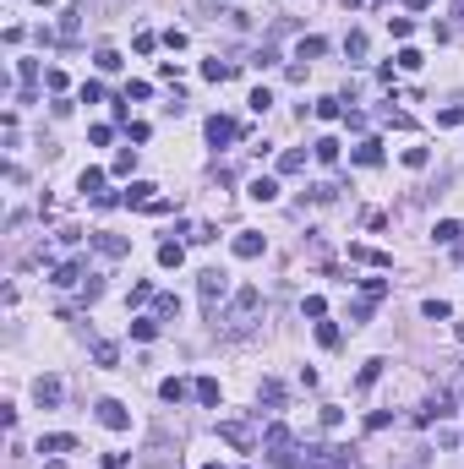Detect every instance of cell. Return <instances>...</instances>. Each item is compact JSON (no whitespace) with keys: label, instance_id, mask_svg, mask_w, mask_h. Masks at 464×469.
<instances>
[{"label":"cell","instance_id":"cell-1","mask_svg":"<svg viewBox=\"0 0 464 469\" xmlns=\"http://www.w3.org/2000/svg\"><path fill=\"white\" fill-rule=\"evenodd\" d=\"M197 295H202V306H208V312H219V301L230 295V273H219V268H208V273L197 279Z\"/></svg>","mask_w":464,"mask_h":469},{"label":"cell","instance_id":"cell-2","mask_svg":"<svg viewBox=\"0 0 464 469\" xmlns=\"http://www.w3.org/2000/svg\"><path fill=\"white\" fill-rule=\"evenodd\" d=\"M290 442H295V437H290V426H268V431H262V448H268V459H273V464H295Z\"/></svg>","mask_w":464,"mask_h":469},{"label":"cell","instance_id":"cell-3","mask_svg":"<svg viewBox=\"0 0 464 469\" xmlns=\"http://www.w3.org/2000/svg\"><path fill=\"white\" fill-rule=\"evenodd\" d=\"M257 306H262V290H257V284H240V290H235V306H230V322H235V327H246Z\"/></svg>","mask_w":464,"mask_h":469},{"label":"cell","instance_id":"cell-4","mask_svg":"<svg viewBox=\"0 0 464 469\" xmlns=\"http://www.w3.org/2000/svg\"><path fill=\"white\" fill-rule=\"evenodd\" d=\"M219 437H224L230 448H240V453H251V448H257V431H251L246 420H219Z\"/></svg>","mask_w":464,"mask_h":469},{"label":"cell","instance_id":"cell-5","mask_svg":"<svg viewBox=\"0 0 464 469\" xmlns=\"http://www.w3.org/2000/svg\"><path fill=\"white\" fill-rule=\"evenodd\" d=\"M98 426H104V431H126V426H131V415H126L115 398H98Z\"/></svg>","mask_w":464,"mask_h":469},{"label":"cell","instance_id":"cell-6","mask_svg":"<svg viewBox=\"0 0 464 469\" xmlns=\"http://www.w3.org/2000/svg\"><path fill=\"white\" fill-rule=\"evenodd\" d=\"M262 246H268V240H262L257 230H240V235L230 240V251L240 257V262H251V257H262Z\"/></svg>","mask_w":464,"mask_h":469},{"label":"cell","instance_id":"cell-7","mask_svg":"<svg viewBox=\"0 0 464 469\" xmlns=\"http://www.w3.org/2000/svg\"><path fill=\"white\" fill-rule=\"evenodd\" d=\"M350 262H361V268H393V257H388L383 246H350Z\"/></svg>","mask_w":464,"mask_h":469},{"label":"cell","instance_id":"cell-8","mask_svg":"<svg viewBox=\"0 0 464 469\" xmlns=\"http://www.w3.org/2000/svg\"><path fill=\"white\" fill-rule=\"evenodd\" d=\"M235 137H240V126H235L230 115H213V120H208V142H213V148H224Z\"/></svg>","mask_w":464,"mask_h":469},{"label":"cell","instance_id":"cell-9","mask_svg":"<svg viewBox=\"0 0 464 469\" xmlns=\"http://www.w3.org/2000/svg\"><path fill=\"white\" fill-rule=\"evenodd\" d=\"M120 202H126V208H154L158 197H154V186H148V180H131V186L120 191Z\"/></svg>","mask_w":464,"mask_h":469},{"label":"cell","instance_id":"cell-10","mask_svg":"<svg viewBox=\"0 0 464 469\" xmlns=\"http://www.w3.org/2000/svg\"><path fill=\"white\" fill-rule=\"evenodd\" d=\"M33 398H39V409H55L61 404V377H39L33 382Z\"/></svg>","mask_w":464,"mask_h":469},{"label":"cell","instance_id":"cell-11","mask_svg":"<svg viewBox=\"0 0 464 469\" xmlns=\"http://www.w3.org/2000/svg\"><path fill=\"white\" fill-rule=\"evenodd\" d=\"M93 246H98V257H109V262L131 251V240H126V235H93Z\"/></svg>","mask_w":464,"mask_h":469},{"label":"cell","instance_id":"cell-12","mask_svg":"<svg viewBox=\"0 0 464 469\" xmlns=\"http://www.w3.org/2000/svg\"><path fill=\"white\" fill-rule=\"evenodd\" d=\"M72 448H77L72 431H50V437H39V453H72Z\"/></svg>","mask_w":464,"mask_h":469},{"label":"cell","instance_id":"cell-13","mask_svg":"<svg viewBox=\"0 0 464 469\" xmlns=\"http://www.w3.org/2000/svg\"><path fill=\"white\" fill-rule=\"evenodd\" d=\"M448 409H454V393H437V398H426V409H421V420L432 426V420H443Z\"/></svg>","mask_w":464,"mask_h":469},{"label":"cell","instance_id":"cell-14","mask_svg":"<svg viewBox=\"0 0 464 469\" xmlns=\"http://www.w3.org/2000/svg\"><path fill=\"white\" fill-rule=\"evenodd\" d=\"M50 284H61V290H72V284H82V262H61Z\"/></svg>","mask_w":464,"mask_h":469},{"label":"cell","instance_id":"cell-15","mask_svg":"<svg viewBox=\"0 0 464 469\" xmlns=\"http://www.w3.org/2000/svg\"><path fill=\"white\" fill-rule=\"evenodd\" d=\"M311 158H317V164H339V142H333V137H317V142H311Z\"/></svg>","mask_w":464,"mask_h":469},{"label":"cell","instance_id":"cell-16","mask_svg":"<svg viewBox=\"0 0 464 469\" xmlns=\"http://www.w3.org/2000/svg\"><path fill=\"white\" fill-rule=\"evenodd\" d=\"M355 164H361V169H377V164H383V142H361V148H355Z\"/></svg>","mask_w":464,"mask_h":469},{"label":"cell","instance_id":"cell-17","mask_svg":"<svg viewBox=\"0 0 464 469\" xmlns=\"http://www.w3.org/2000/svg\"><path fill=\"white\" fill-rule=\"evenodd\" d=\"M301 169H306V153L301 148H284L279 153V175H301Z\"/></svg>","mask_w":464,"mask_h":469},{"label":"cell","instance_id":"cell-18","mask_svg":"<svg viewBox=\"0 0 464 469\" xmlns=\"http://www.w3.org/2000/svg\"><path fill=\"white\" fill-rule=\"evenodd\" d=\"M246 191H251L257 202H273V197H279V180H268V175H257V180H251Z\"/></svg>","mask_w":464,"mask_h":469},{"label":"cell","instance_id":"cell-19","mask_svg":"<svg viewBox=\"0 0 464 469\" xmlns=\"http://www.w3.org/2000/svg\"><path fill=\"white\" fill-rule=\"evenodd\" d=\"M421 316H432V322H448V316H454V306L432 295V301H421Z\"/></svg>","mask_w":464,"mask_h":469},{"label":"cell","instance_id":"cell-20","mask_svg":"<svg viewBox=\"0 0 464 469\" xmlns=\"http://www.w3.org/2000/svg\"><path fill=\"white\" fill-rule=\"evenodd\" d=\"M154 316H158V322H175V316H180V301H175V295H158V301H154Z\"/></svg>","mask_w":464,"mask_h":469},{"label":"cell","instance_id":"cell-21","mask_svg":"<svg viewBox=\"0 0 464 469\" xmlns=\"http://www.w3.org/2000/svg\"><path fill=\"white\" fill-rule=\"evenodd\" d=\"M180 262H186V251H180L175 240H164V246H158V268H180Z\"/></svg>","mask_w":464,"mask_h":469},{"label":"cell","instance_id":"cell-22","mask_svg":"<svg viewBox=\"0 0 464 469\" xmlns=\"http://www.w3.org/2000/svg\"><path fill=\"white\" fill-rule=\"evenodd\" d=\"M77 186H82V197H98V186H104V169H82Z\"/></svg>","mask_w":464,"mask_h":469},{"label":"cell","instance_id":"cell-23","mask_svg":"<svg viewBox=\"0 0 464 469\" xmlns=\"http://www.w3.org/2000/svg\"><path fill=\"white\" fill-rule=\"evenodd\" d=\"M131 338H143V344L158 338V316H137V322H131Z\"/></svg>","mask_w":464,"mask_h":469},{"label":"cell","instance_id":"cell-24","mask_svg":"<svg viewBox=\"0 0 464 469\" xmlns=\"http://www.w3.org/2000/svg\"><path fill=\"white\" fill-rule=\"evenodd\" d=\"M197 404H208V409L219 404V382L213 377H197Z\"/></svg>","mask_w":464,"mask_h":469},{"label":"cell","instance_id":"cell-25","mask_svg":"<svg viewBox=\"0 0 464 469\" xmlns=\"http://www.w3.org/2000/svg\"><path fill=\"white\" fill-rule=\"evenodd\" d=\"M257 398H262V404H268V409H279V404H284V388H279V382H273V377H268V382H262V388H257Z\"/></svg>","mask_w":464,"mask_h":469},{"label":"cell","instance_id":"cell-26","mask_svg":"<svg viewBox=\"0 0 464 469\" xmlns=\"http://www.w3.org/2000/svg\"><path fill=\"white\" fill-rule=\"evenodd\" d=\"M432 235H437V240H443V246H459V224H454V219H443V224H437V230H432Z\"/></svg>","mask_w":464,"mask_h":469},{"label":"cell","instance_id":"cell-27","mask_svg":"<svg viewBox=\"0 0 464 469\" xmlns=\"http://www.w3.org/2000/svg\"><path fill=\"white\" fill-rule=\"evenodd\" d=\"M317 55H322V39H301L295 44V61H317Z\"/></svg>","mask_w":464,"mask_h":469},{"label":"cell","instance_id":"cell-28","mask_svg":"<svg viewBox=\"0 0 464 469\" xmlns=\"http://www.w3.org/2000/svg\"><path fill=\"white\" fill-rule=\"evenodd\" d=\"M230 72H235L230 61H208V66H202V77H208V82H224Z\"/></svg>","mask_w":464,"mask_h":469},{"label":"cell","instance_id":"cell-29","mask_svg":"<svg viewBox=\"0 0 464 469\" xmlns=\"http://www.w3.org/2000/svg\"><path fill=\"white\" fill-rule=\"evenodd\" d=\"M131 164H137V148H120V153H115V164H109V169H115V175H131Z\"/></svg>","mask_w":464,"mask_h":469},{"label":"cell","instance_id":"cell-30","mask_svg":"<svg viewBox=\"0 0 464 469\" xmlns=\"http://www.w3.org/2000/svg\"><path fill=\"white\" fill-rule=\"evenodd\" d=\"M158 393H164V404H180V398H186V382H180V377H169Z\"/></svg>","mask_w":464,"mask_h":469},{"label":"cell","instance_id":"cell-31","mask_svg":"<svg viewBox=\"0 0 464 469\" xmlns=\"http://www.w3.org/2000/svg\"><path fill=\"white\" fill-rule=\"evenodd\" d=\"M388 33H393V39H410L415 22H410V17H388Z\"/></svg>","mask_w":464,"mask_h":469},{"label":"cell","instance_id":"cell-32","mask_svg":"<svg viewBox=\"0 0 464 469\" xmlns=\"http://www.w3.org/2000/svg\"><path fill=\"white\" fill-rule=\"evenodd\" d=\"M399 66H404V72H421L426 55H421V50H399Z\"/></svg>","mask_w":464,"mask_h":469},{"label":"cell","instance_id":"cell-33","mask_svg":"<svg viewBox=\"0 0 464 469\" xmlns=\"http://www.w3.org/2000/svg\"><path fill=\"white\" fill-rule=\"evenodd\" d=\"M317 344L333 349V344H339V327H333V322H317Z\"/></svg>","mask_w":464,"mask_h":469},{"label":"cell","instance_id":"cell-34","mask_svg":"<svg viewBox=\"0 0 464 469\" xmlns=\"http://www.w3.org/2000/svg\"><path fill=\"white\" fill-rule=\"evenodd\" d=\"M93 360H98V366H115L120 349H115V344H93Z\"/></svg>","mask_w":464,"mask_h":469},{"label":"cell","instance_id":"cell-35","mask_svg":"<svg viewBox=\"0 0 464 469\" xmlns=\"http://www.w3.org/2000/svg\"><path fill=\"white\" fill-rule=\"evenodd\" d=\"M344 50H350V61H361V55H366V33H350V39H344Z\"/></svg>","mask_w":464,"mask_h":469},{"label":"cell","instance_id":"cell-36","mask_svg":"<svg viewBox=\"0 0 464 469\" xmlns=\"http://www.w3.org/2000/svg\"><path fill=\"white\" fill-rule=\"evenodd\" d=\"M251 109H257V115H268V109H273V93H268V87H257V93H251Z\"/></svg>","mask_w":464,"mask_h":469},{"label":"cell","instance_id":"cell-37","mask_svg":"<svg viewBox=\"0 0 464 469\" xmlns=\"http://www.w3.org/2000/svg\"><path fill=\"white\" fill-rule=\"evenodd\" d=\"M317 120H339V98H317Z\"/></svg>","mask_w":464,"mask_h":469},{"label":"cell","instance_id":"cell-38","mask_svg":"<svg viewBox=\"0 0 464 469\" xmlns=\"http://www.w3.org/2000/svg\"><path fill=\"white\" fill-rule=\"evenodd\" d=\"M377 377H383V360H366V366H361V388H372Z\"/></svg>","mask_w":464,"mask_h":469},{"label":"cell","instance_id":"cell-39","mask_svg":"<svg viewBox=\"0 0 464 469\" xmlns=\"http://www.w3.org/2000/svg\"><path fill=\"white\" fill-rule=\"evenodd\" d=\"M426 158H432L426 148H404V164H410V169H426Z\"/></svg>","mask_w":464,"mask_h":469},{"label":"cell","instance_id":"cell-40","mask_svg":"<svg viewBox=\"0 0 464 469\" xmlns=\"http://www.w3.org/2000/svg\"><path fill=\"white\" fill-rule=\"evenodd\" d=\"M98 72H120V55L115 50H98Z\"/></svg>","mask_w":464,"mask_h":469},{"label":"cell","instance_id":"cell-41","mask_svg":"<svg viewBox=\"0 0 464 469\" xmlns=\"http://www.w3.org/2000/svg\"><path fill=\"white\" fill-rule=\"evenodd\" d=\"M109 137H115V126H93V131H87V142H93V148H104Z\"/></svg>","mask_w":464,"mask_h":469},{"label":"cell","instance_id":"cell-42","mask_svg":"<svg viewBox=\"0 0 464 469\" xmlns=\"http://www.w3.org/2000/svg\"><path fill=\"white\" fill-rule=\"evenodd\" d=\"M333 197H339V186H328V180H322V186H311V202H333Z\"/></svg>","mask_w":464,"mask_h":469},{"label":"cell","instance_id":"cell-43","mask_svg":"<svg viewBox=\"0 0 464 469\" xmlns=\"http://www.w3.org/2000/svg\"><path fill=\"white\" fill-rule=\"evenodd\" d=\"M17 77H22L28 87H33V82H39V61H22V66H17Z\"/></svg>","mask_w":464,"mask_h":469},{"label":"cell","instance_id":"cell-44","mask_svg":"<svg viewBox=\"0 0 464 469\" xmlns=\"http://www.w3.org/2000/svg\"><path fill=\"white\" fill-rule=\"evenodd\" d=\"M437 120H443V126H464V109H459V104H448V109H443Z\"/></svg>","mask_w":464,"mask_h":469},{"label":"cell","instance_id":"cell-45","mask_svg":"<svg viewBox=\"0 0 464 469\" xmlns=\"http://www.w3.org/2000/svg\"><path fill=\"white\" fill-rule=\"evenodd\" d=\"M104 469H131V459H126V453H109V459H104Z\"/></svg>","mask_w":464,"mask_h":469},{"label":"cell","instance_id":"cell-46","mask_svg":"<svg viewBox=\"0 0 464 469\" xmlns=\"http://www.w3.org/2000/svg\"><path fill=\"white\" fill-rule=\"evenodd\" d=\"M404 6H410V11H426V6H432V0H404Z\"/></svg>","mask_w":464,"mask_h":469},{"label":"cell","instance_id":"cell-47","mask_svg":"<svg viewBox=\"0 0 464 469\" xmlns=\"http://www.w3.org/2000/svg\"><path fill=\"white\" fill-rule=\"evenodd\" d=\"M202 469H219V464H202Z\"/></svg>","mask_w":464,"mask_h":469},{"label":"cell","instance_id":"cell-48","mask_svg":"<svg viewBox=\"0 0 464 469\" xmlns=\"http://www.w3.org/2000/svg\"><path fill=\"white\" fill-rule=\"evenodd\" d=\"M459 6H464V0H459Z\"/></svg>","mask_w":464,"mask_h":469}]
</instances>
